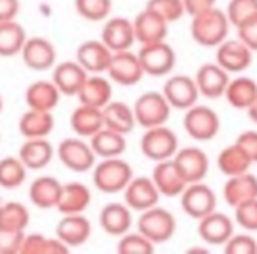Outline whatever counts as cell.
<instances>
[{"label": "cell", "mask_w": 257, "mask_h": 254, "mask_svg": "<svg viewBox=\"0 0 257 254\" xmlns=\"http://www.w3.org/2000/svg\"><path fill=\"white\" fill-rule=\"evenodd\" d=\"M20 133L25 140L29 138H48L55 127V117L51 111L30 110L22 115L18 122Z\"/></svg>", "instance_id": "cell-33"}, {"label": "cell", "mask_w": 257, "mask_h": 254, "mask_svg": "<svg viewBox=\"0 0 257 254\" xmlns=\"http://www.w3.org/2000/svg\"><path fill=\"white\" fill-rule=\"evenodd\" d=\"M20 13V0H0V22L16 20Z\"/></svg>", "instance_id": "cell-51"}, {"label": "cell", "mask_w": 257, "mask_h": 254, "mask_svg": "<svg viewBox=\"0 0 257 254\" xmlns=\"http://www.w3.org/2000/svg\"><path fill=\"white\" fill-rule=\"evenodd\" d=\"M252 164V159L248 157V154L236 141L232 145H227L225 148H222L217 155V168L225 177L239 175V173L248 172Z\"/></svg>", "instance_id": "cell-36"}, {"label": "cell", "mask_w": 257, "mask_h": 254, "mask_svg": "<svg viewBox=\"0 0 257 254\" xmlns=\"http://www.w3.org/2000/svg\"><path fill=\"white\" fill-rule=\"evenodd\" d=\"M106 72L111 81L121 87L138 85L145 76L140 57H138V53H133L131 50L114 51L111 55V62L107 65Z\"/></svg>", "instance_id": "cell-10"}, {"label": "cell", "mask_w": 257, "mask_h": 254, "mask_svg": "<svg viewBox=\"0 0 257 254\" xmlns=\"http://www.w3.org/2000/svg\"><path fill=\"white\" fill-rule=\"evenodd\" d=\"M180 205L189 217L199 221L204 215L217 210V194L210 186L203 182L187 184L183 193L180 194Z\"/></svg>", "instance_id": "cell-9"}, {"label": "cell", "mask_w": 257, "mask_h": 254, "mask_svg": "<svg viewBox=\"0 0 257 254\" xmlns=\"http://www.w3.org/2000/svg\"><path fill=\"white\" fill-rule=\"evenodd\" d=\"M90 145H92L95 155L100 159L120 157V155H123V152L127 150L125 134L111 131V129H107V127H102L100 131H97V133L90 138Z\"/></svg>", "instance_id": "cell-35"}, {"label": "cell", "mask_w": 257, "mask_h": 254, "mask_svg": "<svg viewBox=\"0 0 257 254\" xmlns=\"http://www.w3.org/2000/svg\"><path fill=\"white\" fill-rule=\"evenodd\" d=\"M62 182L51 175L37 177L32 184H30L29 196L30 201L36 205L37 208H57L58 198H60Z\"/></svg>", "instance_id": "cell-31"}, {"label": "cell", "mask_w": 257, "mask_h": 254, "mask_svg": "<svg viewBox=\"0 0 257 254\" xmlns=\"http://www.w3.org/2000/svg\"><path fill=\"white\" fill-rule=\"evenodd\" d=\"M222 198L232 208L238 207L239 203L257 198V177L250 172L227 177L222 187Z\"/></svg>", "instance_id": "cell-25"}, {"label": "cell", "mask_w": 257, "mask_h": 254, "mask_svg": "<svg viewBox=\"0 0 257 254\" xmlns=\"http://www.w3.org/2000/svg\"><path fill=\"white\" fill-rule=\"evenodd\" d=\"M57 155L58 161L74 173L92 172V168L97 162V155L93 152L90 141H85V138L81 136L62 140L58 143Z\"/></svg>", "instance_id": "cell-7"}, {"label": "cell", "mask_w": 257, "mask_h": 254, "mask_svg": "<svg viewBox=\"0 0 257 254\" xmlns=\"http://www.w3.org/2000/svg\"><path fill=\"white\" fill-rule=\"evenodd\" d=\"M234 221L245 231L248 233L257 231V198L234 207Z\"/></svg>", "instance_id": "cell-45"}, {"label": "cell", "mask_w": 257, "mask_h": 254, "mask_svg": "<svg viewBox=\"0 0 257 254\" xmlns=\"http://www.w3.org/2000/svg\"><path fill=\"white\" fill-rule=\"evenodd\" d=\"M133 25L136 43H140L141 46L143 44L159 43V41H166V37H168L169 23L147 8L141 13H138V16L133 20Z\"/></svg>", "instance_id": "cell-20"}, {"label": "cell", "mask_w": 257, "mask_h": 254, "mask_svg": "<svg viewBox=\"0 0 257 254\" xmlns=\"http://www.w3.org/2000/svg\"><path fill=\"white\" fill-rule=\"evenodd\" d=\"M18 157L27 166V170H44L55 157V147L48 138H29L20 147Z\"/></svg>", "instance_id": "cell-26"}, {"label": "cell", "mask_w": 257, "mask_h": 254, "mask_svg": "<svg viewBox=\"0 0 257 254\" xmlns=\"http://www.w3.org/2000/svg\"><path fill=\"white\" fill-rule=\"evenodd\" d=\"M236 143L248 154L252 162H257V131L248 129V131L239 133L238 138H236Z\"/></svg>", "instance_id": "cell-49"}, {"label": "cell", "mask_w": 257, "mask_h": 254, "mask_svg": "<svg viewBox=\"0 0 257 254\" xmlns=\"http://www.w3.org/2000/svg\"><path fill=\"white\" fill-rule=\"evenodd\" d=\"M138 231L143 233L155 245L166 243L176 233V217L168 208H162L159 205H155V207L148 208V210L140 212Z\"/></svg>", "instance_id": "cell-4"}, {"label": "cell", "mask_w": 257, "mask_h": 254, "mask_svg": "<svg viewBox=\"0 0 257 254\" xmlns=\"http://www.w3.org/2000/svg\"><path fill=\"white\" fill-rule=\"evenodd\" d=\"M138 57L143 65L145 74L154 76V78L169 74L176 65V51L166 41L143 44L138 51Z\"/></svg>", "instance_id": "cell-8"}, {"label": "cell", "mask_w": 257, "mask_h": 254, "mask_svg": "<svg viewBox=\"0 0 257 254\" xmlns=\"http://www.w3.org/2000/svg\"><path fill=\"white\" fill-rule=\"evenodd\" d=\"M136 124L143 129H152L159 125H166L171 117V104L164 97L162 92L150 90V92L141 94L133 106Z\"/></svg>", "instance_id": "cell-3"}, {"label": "cell", "mask_w": 257, "mask_h": 254, "mask_svg": "<svg viewBox=\"0 0 257 254\" xmlns=\"http://www.w3.org/2000/svg\"><path fill=\"white\" fill-rule=\"evenodd\" d=\"M123 201L133 208V212H143L159 205L161 193L152 177H134L123 189Z\"/></svg>", "instance_id": "cell-14"}, {"label": "cell", "mask_w": 257, "mask_h": 254, "mask_svg": "<svg viewBox=\"0 0 257 254\" xmlns=\"http://www.w3.org/2000/svg\"><path fill=\"white\" fill-rule=\"evenodd\" d=\"M194 79H196L199 96L206 99H218V97H224L231 74L222 69L217 62H208L197 69Z\"/></svg>", "instance_id": "cell-16"}, {"label": "cell", "mask_w": 257, "mask_h": 254, "mask_svg": "<svg viewBox=\"0 0 257 254\" xmlns=\"http://www.w3.org/2000/svg\"><path fill=\"white\" fill-rule=\"evenodd\" d=\"M234 233V222L229 215L213 210L199 219L197 235L208 245H224Z\"/></svg>", "instance_id": "cell-17"}, {"label": "cell", "mask_w": 257, "mask_h": 254, "mask_svg": "<svg viewBox=\"0 0 257 254\" xmlns=\"http://www.w3.org/2000/svg\"><path fill=\"white\" fill-rule=\"evenodd\" d=\"M173 161L178 166L180 173L187 180V184L203 182L208 175V170H210V159H208L206 152L201 150L199 147L178 148Z\"/></svg>", "instance_id": "cell-15"}, {"label": "cell", "mask_w": 257, "mask_h": 254, "mask_svg": "<svg viewBox=\"0 0 257 254\" xmlns=\"http://www.w3.org/2000/svg\"><path fill=\"white\" fill-rule=\"evenodd\" d=\"M246 115H248V118L253 122V124H257V99L246 108Z\"/></svg>", "instance_id": "cell-52"}, {"label": "cell", "mask_w": 257, "mask_h": 254, "mask_svg": "<svg viewBox=\"0 0 257 254\" xmlns=\"http://www.w3.org/2000/svg\"><path fill=\"white\" fill-rule=\"evenodd\" d=\"M185 133L196 141H210L220 131V118L213 108L206 104H194L183 113Z\"/></svg>", "instance_id": "cell-5"}, {"label": "cell", "mask_w": 257, "mask_h": 254, "mask_svg": "<svg viewBox=\"0 0 257 254\" xmlns=\"http://www.w3.org/2000/svg\"><path fill=\"white\" fill-rule=\"evenodd\" d=\"M147 9L154 11L168 23H175L185 16V6L183 0H148Z\"/></svg>", "instance_id": "cell-43"}, {"label": "cell", "mask_w": 257, "mask_h": 254, "mask_svg": "<svg viewBox=\"0 0 257 254\" xmlns=\"http://www.w3.org/2000/svg\"><path fill=\"white\" fill-rule=\"evenodd\" d=\"M224 97L232 108L246 111V108L257 99V81L248 76H236L229 79Z\"/></svg>", "instance_id": "cell-34"}, {"label": "cell", "mask_w": 257, "mask_h": 254, "mask_svg": "<svg viewBox=\"0 0 257 254\" xmlns=\"http://www.w3.org/2000/svg\"><path fill=\"white\" fill-rule=\"evenodd\" d=\"M113 51L106 46L100 39L85 41L76 50V60L83 65L88 74H102L107 71Z\"/></svg>", "instance_id": "cell-19"}, {"label": "cell", "mask_w": 257, "mask_h": 254, "mask_svg": "<svg viewBox=\"0 0 257 254\" xmlns=\"http://www.w3.org/2000/svg\"><path fill=\"white\" fill-rule=\"evenodd\" d=\"M69 124H71V129L78 136L88 138L90 140L97 131H100L104 127L102 110L100 108L86 106V104H79L71 113Z\"/></svg>", "instance_id": "cell-32"}, {"label": "cell", "mask_w": 257, "mask_h": 254, "mask_svg": "<svg viewBox=\"0 0 257 254\" xmlns=\"http://www.w3.org/2000/svg\"><path fill=\"white\" fill-rule=\"evenodd\" d=\"M231 22L225 11L217 6L199 15L190 16V37L194 43L203 48H217L222 41L227 39Z\"/></svg>", "instance_id": "cell-1"}, {"label": "cell", "mask_w": 257, "mask_h": 254, "mask_svg": "<svg viewBox=\"0 0 257 254\" xmlns=\"http://www.w3.org/2000/svg\"><path fill=\"white\" fill-rule=\"evenodd\" d=\"M27 166L16 155L0 159V187L2 189H18L27 180Z\"/></svg>", "instance_id": "cell-40"}, {"label": "cell", "mask_w": 257, "mask_h": 254, "mask_svg": "<svg viewBox=\"0 0 257 254\" xmlns=\"http://www.w3.org/2000/svg\"><path fill=\"white\" fill-rule=\"evenodd\" d=\"M253 51L239 39H225L217 46L215 62L229 74H238L250 67Z\"/></svg>", "instance_id": "cell-13"}, {"label": "cell", "mask_w": 257, "mask_h": 254, "mask_svg": "<svg viewBox=\"0 0 257 254\" xmlns=\"http://www.w3.org/2000/svg\"><path fill=\"white\" fill-rule=\"evenodd\" d=\"M79 104L100 108L102 110L111 99H113V85L109 78H104L102 74H88L83 87L78 92Z\"/></svg>", "instance_id": "cell-29"}, {"label": "cell", "mask_w": 257, "mask_h": 254, "mask_svg": "<svg viewBox=\"0 0 257 254\" xmlns=\"http://www.w3.org/2000/svg\"><path fill=\"white\" fill-rule=\"evenodd\" d=\"M69 247L58 236H46L41 233H25L20 254H65Z\"/></svg>", "instance_id": "cell-38"}, {"label": "cell", "mask_w": 257, "mask_h": 254, "mask_svg": "<svg viewBox=\"0 0 257 254\" xmlns=\"http://www.w3.org/2000/svg\"><path fill=\"white\" fill-rule=\"evenodd\" d=\"M2 110H4V99H2V96H0V113H2Z\"/></svg>", "instance_id": "cell-53"}, {"label": "cell", "mask_w": 257, "mask_h": 254, "mask_svg": "<svg viewBox=\"0 0 257 254\" xmlns=\"http://www.w3.org/2000/svg\"><path fill=\"white\" fill-rule=\"evenodd\" d=\"M152 180L157 186L161 196L176 198L183 193L187 187V180L180 173L178 166L175 164L173 159H166V161L155 162V168L152 172Z\"/></svg>", "instance_id": "cell-24"}, {"label": "cell", "mask_w": 257, "mask_h": 254, "mask_svg": "<svg viewBox=\"0 0 257 254\" xmlns=\"http://www.w3.org/2000/svg\"><path fill=\"white\" fill-rule=\"evenodd\" d=\"M225 15L231 22V27L236 29L243 22L257 15V0H229Z\"/></svg>", "instance_id": "cell-44"}, {"label": "cell", "mask_w": 257, "mask_h": 254, "mask_svg": "<svg viewBox=\"0 0 257 254\" xmlns=\"http://www.w3.org/2000/svg\"><path fill=\"white\" fill-rule=\"evenodd\" d=\"M92 203V193L81 182L62 184L60 198H58L57 210L62 215L69 214H85L86 208Z\"/></svg>", "instance_id": "cell-27"}, {"label": "cell", "mask_w": 257, "mask_h": 254, "mask_svg": "<svg viewBox=\"0 0 257 254\" xmlns=\"http://www.w3.org/2000/svg\"><path fill=\"white\" fill-rule=\"evenodd\" d=\"M162 94L171 104L173 110H189L199 99V90H197L196 79L187 74H173L166 79Z\"/></svg>", "instance_id": "cell-12"}, {"label": "cell", "mask_w": 257, "mask_h": 254, "mask_svg": "<svg viewBox=\"0 0 257 254\" xmlns=\"http://www.w3.org/2000/svg\"><path fill=\"white\" fill-rule=\"evenodd\" d=\"M116 250L120 254H150L155 250V243L141 231H127L118 240Z\"/></svg>", "instance_id": "cell-42"}, {"label": "cell", "mask_w": 257, "mask_h": 254, "mask_svg": "<svg viewBox=\"0 0 257 254\" xmlns=\"http://www.w3.org/2000/svg\"><path fill=\"white\" fill-rule=\"evenodd\" d=\"M30 224V212L20 201H6L0 205V228L27 231Z\"/></svg>", "instance_id": "cell-39"}, {"label": "cell", "mask_w": 257, "mask_h": 254, "mask_svg": "<svg viewBox=\"0 0 257 254\" xmlns=\"http://www.w3.org/2000/svg\"><path fill=\"white\" fill-rule=\"evenodd\" d=\"M60 90L51 79H37L25 90V103L30 110L53 111L60 103Z\"/></svg>", "instance_id": "cell-28"}, {"label": "cell", "mask_w": 257, "mask_h": 254, "mask_svg": "<svg viewBox=\"0 0 257 254\" xmlns=\"http://www.w3.org/2000/svg\"><path fill=\"white\" fill-rule=\"evenodd\" d=\"M227 254H257V240L246 233H232V236L224 243Z\"/></svg>", "instance_id": "cell-46"}, {"label": "cell", "mask_w": 257, "mask_h": 254, "mask_svg": "<svg viewBox=\"0 0 257 254\" xmlns=\"http://www.w3.org/2000/svg\"><path fill=\"white\" fill-rule=\"evenodd\" d=\"M102 120L104 127L116 131L120 134L133 133L134 127H136V117H134L133 106H128V104L121 103V101L111 99L102 108Z\"/></svg>", "instance_id": "cell-30"}, {"label": "cell", "mask_w": 257, "mask_h": 254, "mask_svg": "<svg viewBox=\"0 0 257 254\" xmlns=\"http://www.w3.org/2000/svg\"><path fill=\"white\" fill-rule=\"evenodd\" d=\"M215 4H217V0H183L185 15H189V16L208 11V9L215 8Z\"/></svg>", "instance_id": "cell-50"}, {"label": "cell", "mask_w": 257, "mask_h": 254, "mask_svg": "<svg viewBox=\"0 0 257 254\" xmlns=\"http://www.w3.org/2000/svg\"><path fill=\"white\" fill-rule=\"evenodd\" d=\"M99 224L107 235L120 238L123 233L131 231L133 226V208L125 201H111L104 205L99 214Z\"/></svg>", "instance_id": "cell-21"}, {"label": "cell", "mask_w": 257, "mask_h": 254, "mask_svg": "<svg viewBox=\"0 0 257 254\" xmlns=\"http://www.w3.org/2000/svg\"><path fill=\"white\" fill-rule=\"evenodd\" d=\"M86 78H88V72L83 69V65L78 60H64L60 64H55L51 81L57 85L62 96L71 97L78 96Z\"/></svg>", "instance_id": "cell-23"}, {"label": "cell", "mask_w": 257, "mask_h": 254, "mask_svg": "<svg viewBox=\"0 0 257 254\" xmlns=\"http://www.w3.org/2000/svg\"><path fill=\"white\" fill-rule=\"evenodd\" d=\"M236 32L239 41H243L252 51H257V15L236 27Z\"/></svg>", "instance_id": "cell-48"}, {"label": "cell", "mask_w": 257, "mask_h": 254, "mask_svg": "<svg viewBox=\"0 0 257 254\" xmlns=\"http://www.w3.org/2000/svg\"><path fill=\"white\" fill-rule=\"evenodd\" d=\"M27 32L16 20L0 22V57L11 58L20 55L27 41Z\"/></svg>", "instance_id": "cell-37"}, {"label": "cell", "mask_w": 257, "mask_h": 254, "mask_svg": "<svg viewBox=\"0 0 257 254\" xmlns=\"http://www.w3.org/2000/svg\"><path fill=\"white\" fill-rule=\"evenodd\" d=\"M20 55H22L23 64L37 72L50 71L57 64V48L50 39L41 36L27 37Z\"/></svg>", "instance_id": "cell-11"}, {"label": "cell", "mask_w": 257, "mask_h": 254, "mask_svg": "<svg viewBox=\"0 0 257 254\" xmlns=\"http://www.w3.org/2000/svg\"><path fill=\"white\" fill-rule=\"evenodd\" d=\"M27 231L0 228V254H20Z\"/></svg>", "instance_id": "cell-47"}, {"label": "cell", "mask_w": 257, "mask_h": 254, "mask_svg": "<svg viewBox=\"0 0 257 254\" xmlns=\"http://www.w3.org/2000/svg\"><path fill=\"white\" fill-rule=\"evenodd\" d=\"M100 41H102L113 53L114 51L131 50L133 44L136 43L133 22L128 18H123V16L107 18V22L104 23V27H102V32H100Z\"/></svg>", "instance_id": "cell-18"}, {"label": "cell", "mask_w": 257, "mask_h": 254, "mask_svg": "<svg viewBox=\"0 0 257 254\" xmlns=\"http://www.w3.org/2000/svg\"><path fill=\"white\" fill-rule=\"evenodd\" d=\"M134 179V170L125 159L120 157H106L95 162L92 168V182L100 193L116 194L123 193L128 182Z\"/></svg>", "instance_id": "cell-2"}, {"label": "cell", "mask_w": 257, "mask_h": 254, "mask_svg": "<svg viewBox=\"0 0 257 254\" xmlns=\"http://www.w3.org/2000/svg\"><path fill=\"white\" fill-rule=\"evenodd\" d=\"M140 148L147 159L154 162H161L166 159H173L178 152V136L173 129L166 125L145 129V134L141 136Z\"/></svg>", "instance_id": "cell-6"}, {"label": "cell", "mask_w": 257, "mask_h": 254, "mask_svg": "<svg viewBox=\"0 0 257 254\" xmlns=\"http://www.w3.org/2000/svg\"><path fill=\"white\" fill-rule=\"evenodd\" d=\"M57 236L69 247H79L86 243L92 236V222L85 214H69L62 215L57 224Z\"/></svg>", "instance_id": "cell-22"}, {"label": "cell", "mask_w": 257, "mask_h": 254, "mask_svg": "<svg viewBox=\"0 0 257 254\" xmlns=\"http://www.w3.org/2000/svg\"><path fill=\"white\" fill-rule=\"evenodd\" d=\"M74 8L86 22H104L111 15L113 0H74Z\"/></svg>", "instance_id": "cell-41"}]
</instances>
